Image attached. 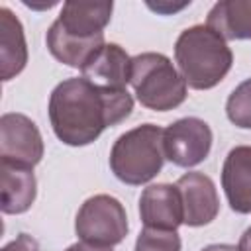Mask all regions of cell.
I'll list each match as a JSON object with an SVG mask.
<instances>
[{
    "mask_svg": "<svg viewBox=\"0 0 251 251\" xmlns=\"http://www.w3.org/2000/svg\"><path fill=\"white\" fill-rule=\"evenodd\" d=\"M41 157L43 139L37 126L24 114H4L0 118V159L33 169Z\"/></svg>",
    "mask_w": 251,
    "mask_h": 251,
    "instance_id": "7",
    "label": "cell"
},
{
    "mask_svg": "<svg viewBox=\"0 0 251 251\" xmlns=\"http://www.w3.org/2000/svg\"><path fill=\"white\" fill-rule=\"evenodd\" d=\"M82 76L108 88H126L131 75V59L118 43H106L82 69Z\"/></svg>",
    "mask_w": 251,
    "mask_h": 251,
    "instance_id": "12",
    "label": "cell"
},
{
    "mask_svg": "<svg viewBox=\"0 0 251 251\" xmlns=\"http://www.w3.org/2000/svg\"><path fill=\"white\" fill-rule=\"evenodd\" d=\"M224 39H251V0H222L208 12V24Z\"/></svg>",
    "mask_w": 251,
    "mask_h": 251,
    "instance_id": "16",
    "label": "cell"
},
{
    "mask_svg": "<svg viewBox=\"0 0 251 251\" xmlns=\"http://www.w3.org/2000/svg\"><path fill=\"white\" fill-rule=\"evenodd\" d=\"M47 49L51 55L75 69H82L106 43H104V33L92 35V37H75L69 35L57 22L51 24L45 35Z\"/></svg>",
    "mask_w": 251,
    "mask_h": 251,
    "instance_id": "14",
    "label": "cell"
},
{
    "mask_svg": "<svg viewBox=\"0 0 251 251\" xmlns=\"http://www.w3.org/2000/svg\"><path fill=\"white\" fill-rule=\"evenodd\" d=\"M175 59L184 82L196 90L216 86L229 73L233 63L226 39L204 24L180 31L175 43Z\"/></svg>",
    "mask_w": 251,
    "mask_h": 251,
    "instance_id": "2",
    "label": "cell"
},
{
    "mask_svg": "<svg viewBox=\"0 0 251 251\" xmlns=\"http://www.w3.org/2000/svg\"><path fill=\"white\" fill-rule=\"evenodd\" d=\"M139 216L145 227L176 231L184 224L182 198L176 184L161 182L147 186L139 198Z\"/></svg>",
    "mask_w": 251,
    "mask_h": 251,
    "instance_id": "8",
    "label": "cell"
},
{
    "mask_svg": "<svg viewBox=\"0 0 251 251\" xmlns=\"http://www.w3.org/2000/svg\"><path fill=\"white\" fill-rule=\"evenodd\" d=\"M226 114L237 127L251 129V78L243 80L229 94L226 102Z\"/></svg>",
    "mask_w": 251,
    "mask_h": 251,
    "instance_id": "17",
    "label": "cell"
},
{
    "mask_svg": "<svg viewBox=\"0 0 251 251\" xmlns=\"http://www.w3.org/2000/svg\"><path fill=\"white\" fill-rule=\"evenodd\" d=\"M135 251H180V237L171 229L143 227L137 235Z\"/></svg>",
    "mask_w": 251,
    "mask_h": 251,
    "instance_id": "18",
    "label": "cell"
},
{
    "mask_svg": "<svg viewBox=\"0 0 251 251\" xmlns=\"http://www.w3.org/2000/svg\"><path fill=\"white\" fill-rule=\"evenodd\" d=\"M129 84L141 106L167 112L186 100V82L163 53H141L131 59Z\"/></svg>",
    "mask_w": 251,
    "mask_h": 251,
    "instance_id": "4",
    "label": "cell"
},
{
    "mask_svg": "<svg viewBox=\"0 0 251 251\" xmlns=\"http://www.w3.org/2000/svg\"><path fill=\"white\" fill-rule=\"evenodd\" d=\"M75 231L82 243L94 247H112L127 235V216L122 202L110 194H96L80 206Z\"/></svg>",
    "mask_w": 251,
    "mask_h": 251,
    "instance_id": "5",
    "label": "cell"
},
{
    "mask_svg": "<svg viewBox=\"0 0 251 251\" xmlns=\"http://www.w3.org/2000/svg\"><path fill=\"white\" fill-rule=\"evenodd\" d=\"M2 251H39V245H37V241L31 235L20 233L14 241H10L8 245H4Z\"/></svg>",
    "mask_w": 251,
    "mask_h": 251,
    "instance_id": "19",
    "label": "cell"
},
{
    "mask_svg": "<svg viewBox=\"0 0 251 251\" xmlns=\"http://www.w3.org/2000/svg\"><path fill=\"white\" fill-rule=\"evenodd\" d=\"M202 251H239V249L235 245H227V243H214V245L204 247Z\"/></svg>",
    "mask_w": 251,
    "mask_h": 251,
    "instance_id": "22",
    "label": "cell"
},
{
    "mask_svg": "<svg viewBox=\"0 0 251 251\" xmlns=\"http://www.w3.org/2000/svg\"><path fill=\"white\" fill-rule=\"evenodd\" d=\"M222 186L233 212H251V145L233 147L222 167Z\"/></svg>",
    "mask_w": 251,
    "mask_h": 251,
    "instance_id": "10",
    "label": "cell"
},
{
    "mask_svg": "<svg viewBox=\"0 0 251 251\" xmlns=\"http://www.w3.org/2000/svg\"><path fill=\"white\" fill-rule=\"evenodd\" d=\"M176 188L182 198L186 226H206L218 216L220 200L210 176L204 173H186L176 180Z\"/></svg>",
    "mask_w": 251,
    "mask_h": 251,
    "instance_id": "9",
    "label": "cell"
},
{
    "mask_svg": "<svg viewBox=\"0 0 251 251\" xmlns=\"http://www.w3.org/2000/svg\"><path fill=\"white\" fill-rule=\"evenodd\" d=\"M0 192L4 214H24L37 194V180L31 167L0 159Z\"/></svg>",
    "mask_w": 251,
    "mask_h": 251,
    "instance_id": "11",
    "label": "cell"
},
{
    "mask_svg": "<svg viewBox=\"0 0 251 251\" xmlns=\"http://www.w3.org/2000/svg\"><path fill=\"white\" fill-rule=\"evenodd\" d=\"M212 147V129L200 118H180L163 129L165 159L176 167L202 163Z\"/></svg>",
    "mask_w": 251,
    "mask_h": 251,
    "instance_id": "6",
    "label": "cell"
},
{
    "mask_svg": "<svg viewBox=\"0 0 251 251\" xmlns=\"http://www.w3.org/2000/svg\"><path fill=\"white\" fill-rule=\"evenodd\" d=\"M163 161V129L155 124H143L122 133L110 151L112 173L126 184L149 182L161 171Z\"/></svg>",
    "mask_w": 251,
    "mask_h": 251,
    "instance_id": "3",
    "label": "cell"
},
{
    "mask_svg": "<svg viewBox=\"0 0 251 251\" xmlns=\"http://www.w3.org/2000/svg\"><path fill=\"white\" fill-rule=\"evenodd\" d=\"M112 2H65L55 20L69 35L92 37L104 33L102 29L112 18Z\"/></svg>",
    "mask_w": 251,
    "mask_h": 251,
    "instance_id": "13",
    "label": "cell"
},
{
    "mask_svg": "<svg viewBox=\"0 0 251 251\" xmlns=\"http://www.w3.org/2000/svg\"><path fill=\"white\" fill-rule=\"evenodd\" d=\"M239 251H251V226L243 231V235L239 237V245H237Z\"/></svg>",
    "mask_w": 251,
    "mask_h": 251,
    "instance_id": "21",
    "label": "cell"
},
{
    "mask_svg": "<svg viewBox=\"0 0 251 251\" xmlns=\"http://www.w3.org/2000/svg\"><path fill=\"white\" fill-rule=\"evenodd\" d=\"M65 251H112L110 247H94V245H88V243H75L71 247H67Z\"/></svg>",
    "mask_w": 251,
    "mask_h": 251,
    "instance_id": "20",
    "label": "cell"
},
{
    "mask_svg": "<svg viewBox=\"0 0 251 251\" xmlns=\"http://www.w3.org/2000/svg\"><path fill=\"white\" fill-rule=\"evenodd\" d=\"M27 63V45L22 22L10 8H0V76L10 80L24 71Z\"/></svg>",
    "mask_w": 251,
    "mask_h": 251,
    "instance_id": "15",
    "label": "cell"
},
{
    "mask_svg": "<svg viewBox=\"0 0 251 251\" xmlns=\"http://www.w3.org/2000/svg\"><path fill=\"white\" fill-rule=\"evenodd\" d=\"M133 110L126 88H108L73 76L59 82L49 98V120L55 135L73 147L92 143L106 127L120 124Z\"/></svg>",
    "mask_w": 251,
    "mask_h": 251,
    "instance_id": "1",
    "label": "cell"
}]
</instances>
